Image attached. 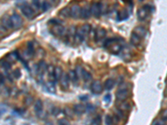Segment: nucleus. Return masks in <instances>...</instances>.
<instances>
[{
    "label": "nucleus",
    "instance_id": "obj_34",
    "mask_svg": "<svg viewBox=\"0 0 167 125\" xmlns=\"http://www.w3.org/2000/svg\"><path fill=\"white\" fill-rule=\"evenodd\" d=\"M32 5L35 7V9H40V7H41V3H40V2H39V1H33Z\"/></svg>",
    "mask_w": 167,
    "mask_h": 125
},
{
    "label": "nucleus",
    "instance_id": "obj_17",
    "mask_svg": "<svg viewBox=\"0 0 167 125\" xmlns=\"http://www.w3.org/2000/svg\"><path fill=\"white\" fill-rule=\"evenodd\" d=\"M37 67H38V68H37V69H38V73H39L40 75L44 74L45 72H46V70L48 69V66H47L46 63L44 62V61H40V62L38 63Z\"/></svg>",
    "mask_w": 167,
    "mask_h": 125
},
{
    "label": "nucleus",
    "instance_id": "obj_25",
    "mask_svg": "<svg viewBox=\"0 0 167 125\" xmlns=\"http://www.w3.org/2000/svg\"><path fill=\"white\" fill-rule=\"evenodd\" d=\"M59 15L64 18H69L70 16V8H64L59 11Z\"/></svg>",
    "mask_w": 167,
    "mask_h": 125
},
{
    "label": "nucleus",
    "instance_id": "obj_38",
    "mask_svg": "<svg viewBox=\"0 0 167 125\" xmlns=\"http://www.w3.org/2000/svg\"><path fill=\"white\" fill-rule=\"evenodd\" d=\"M152 125H166V124H165V122L161 119V120H156V121L152 124Z\"/></svg>",
    "mask_w": 167,
    "mask_h": 125
},
{
    "label": "nucleus",
    "instance_id": "obj_22",
    "mask_svg": "<svg viewBox=\"0 0 167 125\" xmlns=\"http://www.w3.org/2000/svg\"><path fill=\"white\" fill-rule=\"evenodd\" d=\"M63 75V71L62 68L60 67H55V71H54V76H55V80H60L61 77Z\"/></svg>",
    "mask_w": 167,
    "mask_h": 125
},
{
    "label": "nucleus",
    "instance_id": "obj_40",
    "mask_svg": "<svg viewBox=\"0 0 167 125\" xmlns=\"http://www.w3.org/2000/svg\"><path fill=\"white\" fill-rule=\"evenodd\" d=\"M4 83H5V78H4V76H3V74H2V73H0V83L3 84Z\"/></svg>",
    "mask_w": 167,
    "mask_h": 125
},
{
    "label": "nucleus",
    "instance_id": "obj_23",
    "mask_svg": "<svg viewBox=\"0 0 167 125\" xmlns=\"http://www.w3.org/2000/svg\"><path fill=\"white\" fill-rule=\"evenodd\" d=\"M129 17V14L128 13L125 11V10H122V11H120L117 14V20L118 21H122L126 19H128Z\"/></svg>",
    "mask_w": 167,
    "mask_h": 125
},
{
    "label": "nucleus",
    "instance_id": "obj_19",
    "mask_svg": "<svg viewBox=\"0 0 167 125\" xmlns=\"http://www.w3.org/2000/svg\"><path fill=\"white\" fill-rule=\"evenodd\" d=\"M114 84H115L114 80L113 79H108L105 80L104 86V89L106 90H110V89H112L114 88Z\"/></svg>",
    "mask_w": 167,
    "mask_h": 125
},
{
    "label": "nucleus",
    "instance_id": "obj_3",
    "mask_svg": "<svg viewBox=\"0 0 167 125\" xmlns=\"http://www.w3.org/2000/svg\"><path fill=\"white\" fill-rule=\"evenodd\" d=\"M20 9L22 13L27 18V19H32L35 17V11L33 9L32 6L29 5L28 3H23L22 5L20 6Z\"/></svg>",
    "mask_w": 167,
    "mask_h": 125
},
{
    "label": "nucleus",
    "instance_id": "obj_31",
    "mask_svg": "<svg viewBox=\"0 0 167 125\" xmlns=\"http://www.w3.org/2000/svg\"><path fill=\"white\" fill-rule=\"evenodd\" d=\"M21 71H20V69L19 68H16V69H14L13 70V75L14 76V78L15 79H19L20 77H21Z\"/></svg>",
    "mask_w": 167,
    "mask_h": 125
},
{
    "label": "nucleus",
    "instance_id": "obj_39",
    "mask_svg": "<svg viewBox=\"0 0 167 125\" xmlns=\"http://www.w3.org/2000/svg\"><path fill=\"white\" fill-rule=\"evenodd\" d=\"M104 100H105L106 102H110V99H111V95H110V94H107V95H105V96L104 97Z\"/></svg>",
    "mask_w": 167,
    "mask_h": 125
},
{
    "label": "nucleus",
    "instance_id": "obj_26",
    "mask_svg": "<svg viewBox=\"0 0 167 125\" xmlns=\"http://www.w3.org/2000/svg\"><path fill=\"white\" fill-rule=\"evenodd\" d=\"M120 108L123 110V111H128V110H130V103L127 102H125V101H123V103L120 105Z\"/></svg>",
    "mask_w": 167,
    "mask_h": 125
},
{
    "label": "nucleus",
    "instance_id": "obj_20",
    "mask_svg": "<svg viewBox=\"0 0 167 125\" xmlns=\"http://www.w3.org/2000/svg\"><path fill=\"white\" fill-rule=\"evenodd\" d=\"M69 79L70 81L73 83H76L77 82H78V75H77V73H76V72L75 71V70H69Z\"/></svg>",
    "mask_w": 167,
    "mask_h": 125
},
{
    "label": "nucleus",
    "instance_id": "obj_21",
    "mask_svg": "<svg viewBox=\"0 0 167 125\" xmlns=\"http://www.w3.org/2000/svg\"><path fill=\"white\" fill-rule=\"evenodd\" d=\"M81 78L84 80V82H89L92 79V75L91 73L88 72L85 69H82V73H81Z\"/></svg>",
    "mask_w": 167,
    "mask_h": 125
},
{
    "label": "nucleus",
    "instance_id": "obj_12",
    "mask_svg": "<svg viewBox=\"0 0 167 125\" xmlns=\"http://www.w3.org/2000/svg\"><path fill=\"white\" fill-rule=\"evenodd\" d=\"M43 109H44V104L43 102L40 99H38L37 101L34 103V111L37 115H40L43 113Z\"/></svg>",
    "mask_w": 167,
    "mask_h": 125
},
{
    "label": "nucleus",
    "instance_id": "obj_37",
    "mask_svg": "<svg viewBox=\"0 0 167 125\" xmlns=\"http://www.w3.org/2000/svg\"><path fill=\"white\" fill-rule=\"evenodd\" d=\"M59 113H60V109H59V108H54L52 109V114L55 115V116L59 115Z\"/></svg>",
    "mask_w": 167,
    "mask_h": 125
},
{
    "label": "nucleus",
    "instance_id": "obj_8",
    "mask_svg": "<svg viewBox=\"0 0 167 125\" xmlns=\"http://www.w3.org/2000/svg\"><path fill=\"white\" fill-rule=\"evenodd\" d=\"M91 91L94 94H100L103 91V86L101 84L99 80H95V81H93L92 83H91Z\"/></svg>",
    "mask_w": 167,
    "mask_h": 125
},
{
    "label": "nucleus",
    "instance_id": "obj_35",
    "mask_svg": "<svg viewBox=\"0 0 167 125\" xmlns=\"http://www.w3.org/2000/svg\"><path fill=\"white\" fill-rule=\"evenodd\" d=\"M161 119H162L164 122L167 121V109L164 110V111L162 112V114H161Z\"/></svg>",
    "mask_w": 167,
    "mask_h": 125
},
{
    "label": "nucleus",
    "instance_id": "obj_15",
    "mask_svg": "<svg viewBox=\"0 0 167 125\" xmlns=\"http://www.w3.org/2000/svg\"><path fill=\"white\" fill-rule=\"evenodd\" d=\"M134 33L136 34L138 36H140L141 38H144L145 36V34H147V30L145 29V27H142V26H138L136 28H134Z\"/></svg>",
    "mask_w": 167,
    "mask_h": 125
},
{
    "label": "nucleus",
    "instance_id": "obj_6",
    "mask_svg": "<svg viewBox=\"0 0 167 125\" xmlns=\"http://www.w3.org/2000/svg\"><path fill=\"white\" fill-rule=\"evenodd\" d=\"M91 14L95 18H100L102 14L101 11V3H93L90 6Z\"/></svg>",
    "mask_w": 167,
    "mask_h": 125
},
{
    "label": "nucleus",
    "instance_id": "obj_28",
    "mask_svg": "<svg viewBox=\"0 0 167 125\" xmlns=\"http://www.w3.org/2000/svg\"><path fill=\"white\" fill-rule=\"evenodd\" d=\"M50 8H51V5H50V3L49 2H43V3H41L40 9L44 12H46L47 10H49Z\"/></svg>",
    "mask_w": 167,
    "mask_h": 125
},
{
    "label": "nucleus",
    "instance_id": "obj_4",
    "mask_svg": "<svg viewBox=\"0 0 167 125\" xmlns=\"http://www.w3.org/2000/svg\"><path fill=\"white\" fill-rule=\"evenodd\" d=\"M9 20L11 23L12 28H19L23 25V19L21 16L18 13H13L9 17Z\"/></svg>",
    "mask_w": 167,
    "mask_h": 125
},
{
    "label": "nucleus",
    "instance_id": "obj_32",
    "mask_svg": "<svg viewBox=\"0 0 167 125\" xmlns=\"http://www.w3.org/2000/svg\"><path fill=\"white\" fill-rule=\"evenodd\" d=\"M33 97L28 96V97H26L25 99H24V103H25L27 106H29V105H31V104L33 103Z\"/></svg>",
    "mask_w": 167,
    "mask_h": 125
},
{
    "label": "nucleus",
    "instance_id": "obj_24",
    "mask_svg": "<svg viewBox=\"0 0 167 125\" xmlns=\"http://www.w3.org/2000/svg\"><path fill=\"white\" fill-rule=\"evenodd\" d=\"M2 26L4 27L7 30L12 28L11 23H10L9 18H7V17H4V18H3V21H2Z\"/></svg>",
    "mask_w": 167,
    "mask_h": 125
},
{
    "label": "nucleus",
    "instance_id": "obj_11",
    "mask_svg": "<svg viewBox=\"0 0 167 125\" xmlns=\"http://www.w3.org/2000/svg\"><path fill=\"white\" fill-rule=\"evenodd\" d=\"M106 30L103 28H100L98 29H96V32H95V34H94V39L95 41H100L102 39H104L106 36Z\"/></svg>",
    "mask_w": 167,
    "mask_h": 125
},
{
    "label": "nucleus",
    "instance_id": "obj_5",
    "mask_svg": "<svg viewBox=\"0 0 167 125\" xmlns=\"http://www.w3.org/2000/svg\"><path fill=\"white\" fill-rule=\"evenodd\" d=\"M50 32L54 34V35H55V36L60 37V36H63V35L65 34V33H66V28L62 24H56V25H54L51 28Z\"/></svg>",
    "mask_w": 167,
    "mask_h": 125
},
{
    "label": "nucleus",
    "instance_id": "obj_9",
    "mask_svg": "<svg viewBox=\"0 0 167 125\" xmlns=\"http://www.w3.org/2000/svg\"><path fill=\"white\" fill-rule=\"evenodd\" d=\"M59 81H60V85H61L62 89L65 90H67L69 87V82H70L69 74L67 73H63V75H62Z\"/></svg>",
    "mask_w": 167,
    "mask_h": 125
},
{
    "label": "nucleus",
    "instance_id": "obj_10",
    "mask_svg": "<svg viewBox=\"0 0 167 125\" xmlns=\"http://www.w3.org/2000/svg\"><path fill=\"white\" fill-rule=\"evenodd\" d=\"M80 13H81V8L77 4H75L70 8V16L72 18L78 19L80 17Z\"/></svg>",
    "mask_w": 167,
    "mask_h": 125
},
{
    "label": "nucleus",
    "instance_id": "obj_1",
    "mask_svg": "<svg viewBox=\"0 0 167 125\" xmlns=\"http://www.w3.org/2000/svg\"><path fill=\"white\" fill-rule=\"evenodd\" d=\"M90 31H91V26L89 24L85 23L82 25L81 27H79L75 30V40L78 43H82L85 39L86 36L90 33Z\"/></svg>",
    "mask_w": 167,
    "mask_h": 125
},
{
    "label": "nucleus",
    "instance_id": "obj_16",
    "mask_svg": "<svg viewBox=\"0 0 167 125\" xmlns=\"http://www.w3.org/2000/svg\"><path fill=\"white\" fill-rule=\"evenodd\" d=\"M91 15V12H90V8L88 7H83L81 8V13H80V18L84 19H89Z\"/></svg>",
    "mask_w": 167,
    "mask_h": 125
},
{
    "label": "nucleus",
    "instance_id": "obj_14",
    "mask_svg": "<svg viewBox=\"0 0 167 125\" xmlns=\"http://www.w3.org/2000/svg\"><path fill=\"white\" fill-rule=\"evenodd\" d=\"M141 38L140 37V36H138L136 34H134V33H132L131 34V36H130V43H131V44L134 46H139L140 44V43H141Z\"/></svg>",
    "mask_w": 167,
    "mask_h": 125
},
{
    "label": "nucleus",
    "instance_id": "obj_36",
    "mask_svg": "<svg viewBox=\"0 0 167 125\" xmlns=\"http://www.w3.org/2000/svg\"><path fill=\"white\" fill-rule=\"evenodd\" d=\"M6 33H7V29H6L4 27H3V26L1 25V26H0V37L3 36Z\"/></svg>",
    "mask_w": 167,
    "mask_h": 125
},
{
    "label": "nucleus",
    "instance_id": "obj_2",
    "mask_svg": "<svg viewBox=\"0 0 167 125\" xmlns=\"http://www.w3.org/2000/svg\"><path fill=\"white\" fill-rule=\"evenodd\" d=\"M151 12V6L149 4H145L143 7L140 8L137 11V18L140 21H145L148 18L149 13Z\"/></svg>",
    "mask_w": 167,
    "mask_h": 125
},
{
    "label": "nucleus",
    "instance_id": "obj_33",
    "mask_svg": "<svg viewBox=\"0 0 167 125\" xmlns=\"http://www.w3.org/2000/svg\"><path fill=\"white\" fill-rule=\"evenodd\" d=\"M58 125H69V123L65 118H60L58 121Z\"/></svg>",
    "mask_w": 167,
    "mask_h": 125
},
{
    "label": "nucleus",
    "instance_id": "obj_18",
    "mask_svg": "<svg viewBox=\"0 0 167 125\" xmlns=\"http://www.w3.org/2000/svg\"><path fill=\"white\" fill-rule=\"evenodd\" d=\"M109 48H110V52L113 53V54H120V52L122 50V46L120 45V44H117V43H114V44L110 46Z\"/></svg>",
    "mask_w": 167,
    "mask_h": 125
},
{
    "label": "nucleus",
    "instance_id": "obj_13",
    "mask_svg": "<svg viewBox=\"0 0 167 125\" xmlns=\"http://www.w3.org/2000/svg\"><path fill=\"white\" fill-rule=\"evenodd\" d=\"M73 109H74V113L75 114L82 115V114L85 112L86 108H85L84 105H83V104H81V103H77V104L74 105Z\"/></svg>",
    "mask_w": 167,
    "mask_h": 125
},
{
    "label": "nucleus",
    "instance_id": "obj_30",
    "mask_svg": "<svg viewBox=\"0 0 167 125\" xmlns=\"http://www.w3.org/2000/svg\"><path fill=\"white\" fill-rule=\"evenodd\" d=\"M47 88H48L49 91L50 93H55V83L54 82L49 81V83L47 85Z\"/></svg>",
    "mask_w": 167,
    "mask_h": 125
},
{
    "label": "nucleus",
    "instance_id": "obj_7",
    "mask_svg": "<svg viewBox=\"0 0 167 125\" xmlns=\"http://www.w3.org/2000/svg\"><path fill=\"white\" fill-rule=\"evenodd\" d=\"M130 96V90L126 88L120 89L116 92V99L120 101H124Z\"/></svg>",
    "mask_w": 167,
    "mask_h": 125
},
{
    "label": "nucleus",
    "instance_id": "obj_29",
    "mask_svg": "<svg viewBox=\"0 0 167 125\" xmlns=\"http://www.w3.org/2000/svg\"><path fill=\"white\" fill-rule=\"evenodd\" d=\"M0 65L2 67H3L4 68H6V69L11 68V63L9 61H7V60H2V61H0Z\"/></svg>",
    "mask_w": 167,
    "mask_h": 125
},
{
    "label": "nucleus",
    "instance_id": "obj_27",
    "mask_svg": "<svg viewBox=\"0 0 167 125\" xmlns=\"http://www.w3.org/2000/svg\"><path fill=\"white\" fill-rule=\"evenodd\" d=\"M104 124L105 125H113L114 124V119L112 118V116L107 114L104 118Z\"/></svg>",
    "mask_w": 167,
    "mask_h": 125
}]
</instances>
